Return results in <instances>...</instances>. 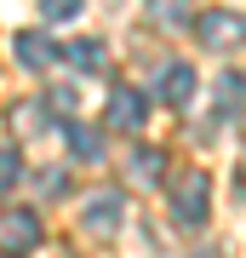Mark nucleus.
Returning a JSON list of instances; mask_svg holds the SVG:
<instances>
[{
	"instance_id": "nucleus-7",
	"label": "nucleus",
	"mask_w": 246,
	"mask_h": 258,
	"mask_svg": "<svg viewBox=\"0 0 246 258\" xmlns=\"http://www.w3.org/2000/svg\"><path fill=\"white\" fill-rule=\"evenodd\" d=\"M155 92H160L166 103H172V109H183V103L195 98V69H189V63H166V69H160V86H155Z\"/></svg>"
},
{
	"instance_id": "nucleus-1",
	"label": "nucleus",
	"mask_w": 246,
	"mask_h": 258,
	"mask_svg": "<svg viewBox=\"0 0 246 258\" xmlns=\"http://www.w3.org/2000/svg\"><path fill=\"white\" fill-rule=\"evenodd\" d=\"M206 207H212V178L206 172H183L178 189H172V218L183 230H195V224H206Z\"/></svg>"
},
{
	"instance_id": "nucleus-14",
	"label": "nucleus",
	"mask_w": 246,
	"mask_h": 258,
	"mask_svg": "<svg viewBox=\"0 0 246 258\" xmlns=\"http://www.w3.org/2000/svg\"><path fill=\"white\" fill-rule=\"evenodd\" d=\"M18 178H23V155L12 144H0V189H12Z\"/></svg>"
},
{
	"instance_id": "nucleus-10",
	"label": "nucleus",
	"mask_w": 246,
	"mask_h": 258,
	"mask_svg": "<svg viewBox=\"0 0 246 258\" xmlns=\"http://www.w3.org/2000/svg\"><path fill=\"white\" fill-rule=\"evenodd\" d=\"M57 57H69L74 69H103V40H69V46H57Z\"/></svg>"
},
{
	"instance_id": "nucleus-8",
	"label": "nucleus",
	"mask_w": 246,
	"mask_h": 258,
	"mask_svg": "<svg viewBox=\"0 0 246 258\" xmlns=\"http://www.w3.org/2000/svg\"><path fill=\"white\" fill-rule=\"evenodd\" d=\"M12 126L23 132V138H40V132H52V109H46V98H29L12 109Z\"/></svg>"
},
{
	"instance_id": "nucleus-16",
	"label": "nucleus",
	"mask_w": 246,
	"mask_h": 258,
	"mask_svg": "<svg viewBox=\"0 0 246 258\" xmlns=\"http://www.w3.org/2000/svg\"><path fill=\"white\" fill-rule=\"evenodd\" d=\"M35 184H40V195H46V201H52V195H63V172H57V166H52V172H40Z\"/></svg>"
},
{
	"instance_id": "nucleus-15",
	"label": "nucleus",
	"mask_w": 246,
	"mask_h": 258,
	"mask_svg": "<svg viewBox=\"0 0 246 258\" xmlns=\"http://www.w3.org/2000/svg\"><path fill=\"white\" fill-rule=\"evenodd\" d=\"M74 12H80V0H40V18L46 23H69Z\"/></svg>"
},
{
	"instance_id": "nucleus-4",
	"label": "nucleus",
	"mask_w": 246,
	"mask_h": 258,
	"mask_svg": "<svg viewBox=\"0 0 246 258\" xmlns=\"http://www.w3.org/2000/svg\"><path fill=\"white\" fill-rule=\"evenodd\" d=\"M103 115H109V126H115V132H137V126L149 120V98L137 92V86H115V92H109V109H103Z\"/></svg>"
},
{
	"instance_id": "nucleus-9",
	"label": "nucleus",
	"mask_w": 246,
	"mask_h": 258,
	"mask_svg": "<svg viewBox=\"0 0 246 258\" xmlns=\"http://www.w3.org/2000/svg\"><path fill=\"white\" fill-rule=\"evenodd\" d=\"M126 172L137 178V184H160V172H166V155H160V149H149V144H137L132 155H126Z\"/></svg>"
},
{
	"instance_id": "nucleus-12",
	"label": "nucleus",
	"mask_w": 246,
	"mask_h": 258,
	"mask_svg": "<svg viewBox=\"0 0 246 258\" xmlns=\"http://www.w3.org/2000/svg\"><path fill=\"white\" fill-rule=\"evenodd\" d=\"M235 115H240V75L229 69L218 81V120H235Z\"/></svg>"
},
{
	"instance_id": "nucleus-11",
	"label": "nucleus",
	"mask_w": 246,
	"mask_h": 258,
	"mask_svg": "<svg viewBox=\"0 0 246 258\" xmlns=\"http://www.w3.org/2000/svg\"><path fill=\"white\" fill-rule=\"evenodd\" d=\"M143 6H149V18L160 29H183L189 23V0H143Z\"/></svg>"
},
{
	"instance_id": "nucleus-5",
	"label": "nucleus",
	"mask_w": 246,
	"mask_h": 258,
	"mask_svg": "<svg viewBox=\"0 0 246 258\" xmlns=\"http://www.w3.org/2000/svg\"><path fill=\"white\" fill-rule=\"evenodd\" d=\"M120 218H126V201H120L115 189H109V195H92V201L80 207V224H86L92 235H109V230H115Z\"/></svg>"
},
{
	"instance_id": "nucleus-3",
	"label": "nucleus",
	"mask_w": 246,
	"mask_h": 258,
	"mask_svg": "<svg viewBox=\"0 0 246 258\" xmlns=\"http://www.w3.org/2000/svg\"><path fill=\"white\" fill-rule=\"evenodd\" d=\"M240 12H201L195 18V35H201V46H212V52H223V46H240Z\"/></svg>"
},
{
	"instance_id": "nucleus-17",
	"label": "nucleus",
	"mask_w": 246,
	"mask_h": 258,
	"mask_svg": "<svg viewBox=\"0 0 246 258\" xmlns=\"http://www.w3.org/2000/svg\"><path fill=\"white\" fill-rule=\"evenodd\" d=\"M201 258H218V252H201Z\"/></svg>"
},
{
	"instance_id": "nucleus-2",
	"label": "nucleus",
	"mask_w": 246,
	"mask_h": 258,
	"mask_svg": "<svg viewBox=\"0 0 246 258\" xmlns=\"http://www.w3.org/2000/svg\"><path fill=\"white\" fill-rule=\"evenodd\" d=\"M35 247H40V212H29V207L6 212V218H0V252H6V258H23V252H35Z\"/></svg>"
},
{
	"instance_id": "nucleus-6",
	"label": "nucleus",
	"mask_w": 246,
	"mask_h": 258,
	"mask_svg": "<svg viewBox=\"0 0 246 258\" xmlns=\"http://www.w3.org/2000/svg\"><path fill=\"white\" fill-rule=\"evenodd\" d=\"M18 63L23 69H52L57 63V40H46L40 29H23L18 35Z\"/></svg>"
},
{
	"instance_id": "nucleus-13",
	"label": "nucleus",
	"mask_w": 246,
	"mask_h": 258,
	"mask_svg": "<svg viewBox=\"0 0 246 258\" xmlns=\"http://www.w3.org/2000/svg\"><path fill=\"white\" fill-rule=\"evenodd\" d=\"M69 149H74L80 161H103V138H98L92 126H69Z\"/></svg>"
}]
</instances>
